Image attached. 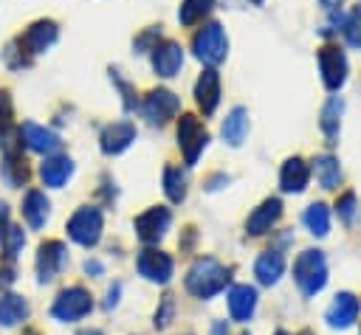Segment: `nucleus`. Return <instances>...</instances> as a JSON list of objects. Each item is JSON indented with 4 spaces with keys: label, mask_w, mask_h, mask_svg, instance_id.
Masks as SVG:
<instances>
[{
    "label": "nucleus",
    "mask_w": 361,
    "mask_h": 335,
    "mask_svg": "<svg viewBox=\"0 0 361 335\" xmlns=\"http://www.w3.org/2000/svg\"><path fill=\"white\" fill-rule=\"evenodd\" d=\"M228 282H231V267H226L214 256H197L189 265L186 276H183L186 293L195 296V298H200V301H209L217 293H223Z\"/></svg>",
    "instance_id": "f257e3e1"
},
{
    "label": "nucleus",
    "mask_w": 361,
    "mask_h": 335,
    "mask_svg": "<svg viewBox=\"0 0 361 335\" xmlns=\"http://www.w3.org/2000/svg\"><path fill=\"white\" fill-rule=\"evenodd\" d=\"M327 256L319 248H305L293 259V284L305 298H316L327 287Z\"/></svg>",
    "instance_id": "f03ea898"
},
{
    "label": "nucleus",
    "mask_w": 361,
    "mask_h": 335,
    "mask_svg": "<svg viewBox=\"0 0 361 335\" xmlns=\"http://www.w3.org/2000/svg\"><path fill=\"white\" fill-rule=\"evenodd\" d=\"M93 312V296L85 284H68L56 293L51 304V318L59 324H76L85 321Z\"/></svg>",
    "instance_id": "7ed1b4c3"
},
{
    "label": "nucleus",
    "mask_w": 361,
    "mask_h": 335,
    "mask_svg": "<svg viewBox=\"0 0 361 335\" xmlns=\"http://www.w3.org/2000/svg\"><path fill=\"white\" fill-rule=\"evenodd\" d=\"M68 236L82 248H96L104 231V214L99 206H79L65 222Z\"/></svg>",
    "instance_id": "20e7f679"
},
{
    "label": "nucleus",
    "mask_w": 361,
    "mask_h": 335,
    "mask_svg": "<svg viewBox=\"0 0 361 335\" xmlns=\"http://www.w3.org/2000/svg\"><path fill=\"white\" fill-rule=\"evenodd\" d=\"M192 51H195V56H197L203 65H209V68L220 65V62L226 59V51H228V37H226L223 25H220V23H206V25H200V28L195 31V37H192Z\"/></svg>",
    "instance_id": "39448f33"
},
{
    "label": "nucleus",
    "mask_w": 361,
    "mask_h": 335,
    "mask_svg": "<svg viewBox=\"0 0 361 335\" xmlns=\"http://www.w3.org/2000/svg\"><path fill=\"white\" fill-rule=\"evenodd\" d=\"M206 144H209V132H206L203 121L197 115H192V113H183L180 121H178V146L183 152L186 166L197 163V158L206 149Z\"/></svg>",
    "instance_id": "423d86ee"
},
{
    "label": "nucleus",
    "mask_w": 361,
    "mask_h": 335,
    "mask_svg": "<svg viewBox=\"0 0 361 335\" xmlns=\"http://www.w3.org/2000/svg\"><path fill=\"white\" fill-rule=\"evenodd\" d=\"M133 228H135V236L152 248L155 242H161L166 236V231L172 228V211L166 206H149L147 211H141L135 220H133Z\"/></svg>",
    "instance_id": "0eeeda50"
},
{
    "label": "nucleus",
    "mask_w": 361,
    "mask_h": 335,
    "mask_svg": "<svg viewBox=\"0 0 361 335\" xmlns=\"http://www.w3.org/2000/svg\"><path fill=\"white\" fill-rule=\"evenodd\" d=\"M68 265V248L62 239H45L37 248V259H34V270H37V282L39 284H51Z\"/></svg>",
    "instance_id": "6e6552de"
},
{
    "label": "nucleus",
    "mask_w": 361,
    "mask_h": 335,
    "mask_svg": "<svg viewBox=\"0 0 361 335\" xmlns=\"http://www.w3.org/2000/svg\"><path fill=\"white\" fill-rule=\"evenodd\" d=\"M135 270L152 284H169L175 276V259L161 248H144L135 256Z\"/></svg>",
    "instance_id": "1a4fd4ad"
},
{
    "label": "nucleus",
    "mask_w": 361,
    "mask_h": 335,
    "mask_svg": "<svg viewBox=\"0 0 361 335\" xmlns=\"http://www.w3.org/2000/svg\"><path fill=\"white\" fill-rule=\"evenodd\" d=\"M316 62H319V73L327 90H338L347 82L350 65H347V53L338 45H322L316 53Z\"/></svg>",
    "instance_id": "9d476101"
},
{
    "label": "nucleus",
    "mask_w": 361,
    "mask_h": 335,
    "mask_svg": "<svg viewBox=\"0 0 361 335\" xmlns=\"http://www.w3.org/2000/svg\"><path fill=\"white\" fill-rule=\"evenodd\" d=\"M178 110H180V99L166 87L149 90L144 96V101H141V115L149 124H166L172 115H178Z\"/></svg>",
    "instance_id": "9b49d317"
},
{
    "label": "nucleus",
    "mask_w": 361,
    "mask_h": 335,
    "mask_svg": "<svg viewBox=\"0 0 361 335\" xmlns=\"http://www.w3.org/2000/svg\"><path fill=\"white\" fill-rule=\"evenodd\" d=\"M358 312H361V298L350 290H341L333 296V301L327 304L324 310V321L330 329H347L358 321Z\"/></svg>",
    "instance_id": "f8f14e48"
},
{
    "label": "nucleus",
    "mask_w": 361,
    "mask_h": 335,
    "mask_svg": "<svg viewBox=\"0 0 361 335\" xmlns=\"http://www.w3.org/2000/svg\"><path fill=\"white\" fill-rule=\"evenodd\" d=\"M257 304H259V296H257V287L254 284H231L228 293H226V307H228V315L231 321L237 324H248L257 312Z\"/></svg>",
    "instance_id": "ddd939ff"
},
{
    "label": "nucleus",
    "mask_w": 361,
    "mask_h": 335,
    "mask_svg": "<svg viewBox=\"0 0 361 335\" xmlns=\"http://www.w3.org/2000/svg\"><path fill=\"white\" fill-rule=\"evenodd\" d=\"M56 37H59V31H56V23L54 20H37V23H31L25 28V34L17 37V42H20V48L28 56H34V53L48 51L56 42Z\"/></svg>",
    "instance_id": "4468645a"
},
{
    "label": "nucleus",
    "mask_w": 361,
    "mask_h": 335,
    "mask_svg": "<svg viewBox=\"0 0 361 335\" xmlns=\"http://www.w3.org/2000/svg\"><path fill=\"white\" fill-rule=\"evenodd\" d=\"M20 144L28 146L31 152H42V155H56V149L62 146L59 135L37 121H23L20 124Z\"/></svg>",
    "instance_id": "2eb2a0df"
},
{
    "label": "nucleus",
    "mask_w": 361,
    "mask_h": 335,
    "mask_svg": "<svg viewBox=\"0 0 361 335\" xmlns=\"http://www.w3.org/2000/svg\"><path fill=\"white\" fill-rule=\"evenodd\" d=\"M282 217V200L279 197H268L262 200L245 220V234L248 236H265Z\"/></svg>",
    "instance_id": "dca6fc26"
},
{
    "label": "nucleus",
    "mask_w": 361,
    "mask_h": 335,
    "mask_svg": "<svg viewBox=\"0 0 361 335\" xmlns=\"http://www.w3.org/2000/svg\"><path fill=\"white\" fill-rule=\"evenodd\" d=\"M183 65V48L175 39H164L152 48V70L161 79H172Z\"/></svg>",
    "instance_id": "f3484780"
},
{
    "label": "nucleus",
    "mask_w": 361,
    "mask_h": 335,
    "mask_svg": "<svg viewBox=\"0 0 361 335\" xmlns=\"http://www.w3.org/2000/svg\"><path fill=\"white\" fill-rule=\"evenodd\" d=\"M135 124L133 121H113L102 129L99 135V146L104 155H121L133 141H135Z\"/></svg>",
    "instance_id": "a211bd4d"
},
{
    "label": "nucleus",
    "mask_w": 361,
    "mask_h": 335,
    "mask_svg": "<svg viewBox=\"0 0 361 335\" xmlns=\"http://www.w3.org/2000/svg\"><path fill=\"white\" fill-rule=\"evenodd\" d=\"M20 214H23V220L28 222V228L39 231V228H45V222H48V217H51V200L45 197L42 189H28V191L23 194Z\"/></svg>",
    "instance_id": "6ab92c4d"
},
{
    "label": "nucleus",
    "mask_w": 361,
    "mask_h": 335,
    "mask_svg": "<svg viewBox=\"0 0 361 335\" xmlns=\"http://www.w3.org/2000/svg\"><path fill=\"white\" fill-rule=\"evenodd\" d=\"M195 101L203 115H212L220 104V76L214 68H206L195 82Z\"/></svg>",
    "instance_id": "aec40b11"
},
{
    "label": "nucleus",
    "mask_w": 361,
    "mask_h": 335,
    "mask_svg": "<svg viewBox=\"0 0 361 335\" xmlns=\"http://www.w3.org/2000/svg\"><path fill=\"white\" fill-rule=\"evenodd\" d=\"M282 273H285V256H282V251L268 248V251H262V253L257 256V262H254V276H257V282H259L262 287H274V284L282 279Z\"/></svg>",
    "instance_id": "412c9836"
},
{
    "label": "nucleus",
    "mask_w": 361,
    "mask_h": 335,
    "mask_svg": "<svg viewBox=\"0 0 361 335\" xmlns=\"http://www.w3.org/2000/svg\"><path fill=\"white\" fill-rule=\"evenodd\" d=\"M73 175V160L68 155H48L39 163V180L48 189H62Z\"/></svg>",
    "instance_id": "4be33fe9"
},
{
    "label": "nucleus",
    "mask_w": 361,
    "mask_h": 335,
    "mask_svg": "<svg viewBox=\"0 0 361 335\" xmlns=\"http://www.w3.org/2000/svg\"><path fill=\"white\" fill-rule=\"evenodd\" d=\"M310 180V166L302 158H288L279 169V186L288 194H302Z\"/></svg>",
    "instance_id": "5701e85b"
},
{
    "label": "nucleus",
    "mask_w": 361,
    "mask_h": 335,
    "mask_svg": "<svg viewBox=\"0 0 361 335\" xmlns=\"http://www.w3.org/2000/svg\"><path fill=\"white\" fill-rule=\"evenodd\" d=\"M310 172H313L316 183H319L324 191L338 189V180H341L338 158H333V155H316V158L310 160Z\"/></svg>",
    "instance_id": "b1692460"
},
{
    "label": "nucleus",
    "mask_w": 361,
    "mask_h": 335,
    "mask_svg": "<svg viewBox=\"0 0 361 335\" xmlns=\"http://www.w3.org/2000/svg\"><path fill=\"white\" fill-rule=\"evenodd\" d=\"M31 307L23 296L17 293H3L0 296V327H17L23 321H28Z\"/></svg>",
    "instance_id": "393cba45"
},
{
    "label": "nucleus",
    "mask_w": 361,
    "mask_h": 335,
    "mask_svg": "<svg viewBox=\"0 0 361 335\" xmlns=\"http://www.w3.org/2000/svg\"><path fill=\"white\" fill-rule=\"evenodd\" d=\"M341 113H344V101L338 99V96H330L327 101H324V107H322V118H319V127H322V132L327 135V144L330 146H336L338 141V127H341Z\"/></svg>",
    "instance_id": "a878e982"
},
{
    "label": "nucleus",
    "mask_w": 361,
    "mask_h": 335,
    "mask_svg": "<svg viewBox=\"0 0 361 335\" xmlns=\"http://www.w3.org/2000/svg\"><path fill=\"white\" fill-rule=\"evenodd\" d=\"M220 132H223V138H226L228 146H240V144L245 141V135H248V113H245L243 107H234V110L223 118Z\"/></svg>",
    "instance_id": "bb28decb"
},
{
    "label": "nucleus",
    "mask_w": 361,
    "mask_h": 335,
    "mask_svg": "<svg viewBox=\"0 0 361 335\" xmlns=\"http://www.w3.org/2000/svg\"><path fill=\"white\" fill-rule=\"evenodd\" d=\"M0 175L3 180L11 186V189H20L28 183V166H25V158L17 152V149H8L6 158H3V166H0Z\"/></svg>",
    "instance_id": "cd10ccee"
},
{
    "label": "nucleus",
    "mask_w": 361,
    "mask_h": 335,
    "mask_svg": "<svg viewBox=\"0 0 361 335\" xmlns=\"http://www.w3.org/2000/svg\"><path fill=\"white\" fill-rule=\"evenodd\" d=\"M302 222L313 236H327L330 234V208L324 203H310L302 214Z\"/></svg>",
    "instance_id": "c85d7f7f"
},
{
    "label": "nucleus",
    "mask_w": 361,
    "mask_h": 335,
    "mask_svg": "<svg viewBox=\"0 0 361 335\" xmlns=\"http://www.w3.org/2000/svg\"><path fill=\"white\" fill-rule=\"evenodd\" d=\"M164 194L172 203H183L186 200V175L180 172V166H166L164 169Z\"/></svg>",
    "instance_id": "c756f323"
},
{
    "label": "nucleus",
    "mask_w": 361,
    "mask_h": 335,
    "mask_svg": "<svg viewBox=\"0 0 361 335\" xmlns=\"http://www.w3.org/2000/svg\"><path fill=\"white\" fill-rule=\"evenodd\" d=\"M212 8H214V0H183L180 8H178V20H180V25H195Z\"/></svg>",
    "instance_id": "7c9ffc66"
},
{
    "label": "nucleus",
    "mask_w": 361,
    "mask_h": 335,
    "mask_svg": "<svg viewBox=\"0 0 361 335\" xmlns=\"http://www.w3.org/2000/svg\"><path fill=\"white\" fill-rule=\"evenodd\" d=\"M0 248H3V259H6V262H14V259L23 253V248H25V234H23V228H20V225H8L6 234L0 236Z\"/></svg>",
    "instance_id": "2f4dec72"
},
{
    "label": "nucleus",
    "mask_w": 361,
    "mask_h": 335,
    "mask_svg": "<svg viewBox=\"0 0 361 335\" xmlns=\"http://www.w3.org/2000/svg\"><path fill=\"white\" fill-rule=\"evenodd\" d=\"M336 214H338V220L344 222V225H353L355 222V214H358V197H355V191H341L338 197H336Z\"/></svg>",
    "instance_id": "473e14b6"
},
{
    "label": "nucleus",
    "mask_w": 361,
    "mask_h": 335,
    "mask_svg": "<svg viewBox=\"0 0 361 335\" xmlns=\"http://www.w3.org/2000/svg\"><path fill=\"white\" fill-rule=\"evenodd\" d=\"M172 321H175V296L166 293V296H161V301H158V307L152 312V327L155 329H166Z\"/></svg>",
    "instance_id": "72a5a7b5"
},
{
    "label": "nucleus",
    "mask_w": 361,
    "mask_h": 335,
    "mask_svg": "<svg viewBox=\"0 0 361 335\" xmlns=\"http://www.w3.org/2000/svg\"><path fill=\"white\" fill-rule=\"evenodd\" d=\"M341 31H344V37H347L350 45H361V6H355V8L347 14Z\"/></svg>",
    "instance_id": "f704fd0d"
},
{
    "label": "nucleus",
    "mask_w": 361,
    "mask_h": 335,
    "mask_svg": "<svg viewBox=\"0 0 361 335\" xmlns=\"http://www.w3.org/2000/svg\"><path fill=\"white\" fill-rule=\"evenodd\" d=\"M11 99H8V90H0V144L8 141V129H11Z\"/></svg>",
    "instance_id": "c9c22d12"
},
{
    "label": "nucleus",
    "mask_w": 361,
    "mask_h": 335,
    "mask_svg": "<svg viewBox=\"0 0 361 335\" xmlns=\"http://www.w3.org/2000/svg\"><path fill=\"white\" fill-rule=\"evenodd\" d=\"M110 79L116 82V87H118V93H121V99H124V107H127V110H130V107H135V99H133V96H135V90H133V87L118 76V70H110Z\"/></svg>",
    "instance_id": "e433bc0d"
},
{
    "label": "nucleus",
    "mask_w": 361,
    "mask_h": 335,
    "mask_svg": "<svg viewBox=\"0 0 361 335\" xmlns=\"http://www.w3.org/2000/svg\"><path fill=\"white\" fill-rule=\"evenodd\" d=\"M158 37H161V31H158V28H149V31H144V34L135 39V51H138V53H147V51H152V48L158 45Z\"/></svg>",
    "instance_id": "4c0bfd02"
},
{
    "label": "nucleus",
    "mask_w": 361,
    "mask_h": 335,
    "mask_svg": "<svg viewBox=\"0 0 361 335\" xmlns=\"http://www.w3.org/2000/svg\"><path fill=\"white\" fill-rule=\"evenodd\" d=\"M14 282H17V267H14V262H3V265H0V290H8Z\"/></svg>",
    "instance_id": "58836bf2"
},
{
    "label": "nucleus",
    "mask_w": 361,
    "mask_h": 335,
    "mask_svg": "<svg viewBox=\"0 0 361 335\" xmlns=\"http://www.w3.org/2000/svg\"><path fill=\"white\" fill-rule=\"evenodd\" d=\"M118 296H121V282H116V284H110V287H107V298H104V310H113V307L118 304Z\"/></svg>",
    "instance_id": "ea45409f"
},
{
    "label": "nucleus",
    "mask_w": 361,
    "mask_h": 335,
    "mask_svg": "<svg viewBox=\"0 0 361 335\" xmlns=\"http://www.w3.org/2000/svg\"><path fill=\"white\" fill-rule=\"evenodd\" d=\"M82 270L87 273V276H104V265L99 262V259H85V265H82Z\"/></svg>",
    "instance_id": "a19ab883"
},
{
    "label": "nucleus",
    "mask_w": 361,
    "mask_h": 335,
    "mask_svg": "<svg viewBox=\"0 0 361 335\" xmlns=\"http://www.w3.org/2000/svg\"><path fill=\"white\" fill-rule=\"evenodd\" d=\"M6 228H8V206L0 200V236L6 234Z\"/></svg>",
    "instance_id": "79ce46f5"
},
{
    "label": "nucleus",
    "mask_w": 361,
    "mask_h": 335,
    "mask_svg": "<svg viewBox=\"0 0 361 335\" xmlns=\"http://www.w3.org/2000/svg\"><path fill=\"white\" fill-rule=\"evenodd\" d=\"M209 335H228V324H226V321H212Z\"/></svg>",
    "instance_id": "37998d69"
},
{
    "label": "nucleus",
    "mask_w": 361,
    "mask_h": 335,
    "mask_svg": "<svg viewBox=\"0 0 361 335\" xmlns=\"http://www.w3.org/2000/svg\"><path fill=\"white\" fill-rule=\"evenodd\" d=\"M76 335H104L102 329H96V327H85V329H79Z\"/></svg>",
    "instance_id": "c03bdc74"
},
{
    "label": "nucleus",
    "mask_w": 361,
    "mask_h": 335,
    "mask_svg": "<svg viewBox=\"0 0 361 335\" xmlns=\"http://www.w3.org/2000/svg\"><path fill=\"white\" fill-rule=\"evenodd\" d=\"M319 3H322L324 8H336V6H341L344 0H319Z\"/></svg>",
    "instance_id": "a18cd8bd"
},
{
    "label": "nucleus",
    "mask_w": 361,
    "mask_h": 335,
    "mask_svg": "<svg viewBox=\"0 0 361 335\" xmlns=\"http://www.w3.org/2000/svg\"><path fill=\"white\" fill-rule=\"evenodd\" d=\"M23 335H42V332H37V329H25Z\"/></svg>",
    "instance_id": "49530a36"
},
{
    "label": "nucleus",
    "mask_w": 361,
    "mask_h": 335,
    "mask_svg": "<svg viewBox=\"0 0 361 335\" xmlns=\"http://www.w3.org/2000/svg\"><path fill=\"white\" fill-rule=\"evenodd\" d=\"M274 335H290V332H288V329H276Z\"/></svg>",
    "instance_id": "de8ad7c7"
},
{
    "label": "nucleus",
    "mask_w": 361,
    "mask_h": 335,
    "mask_svg": "<svg viewBox=\"0 0 361 335\" xmlns=\"http://www.w3.org/2000/svg\"><path fill=\"white\" fill-rule=\"evenodd\" d=\"M299 335H313V332H310V329H302V332H299Z\"/></svg>",
    "instance_id": "09e8293b"
},
{
    "label": "nucleus",
    "mask_w": 361,
    "mask_h": 335,
    "mask_svg": "<svg viewBox=\"0 0 361 335\" xmlns=\"http://www.w3.org/2000/svg\"><path fill=\"white\" fill-rule=\"evenodd\" d=\"M251 3H257V6H259V3H262V0H251Z\"/></svg>",
    "instance_id": "8fccbe9b"
},
{
    "label": "nucleus",
    "mask_w": 361,
    "mask_h": 335,
    "mask_svg": "<svg viewBox=\"0 0 361 335\" xmlns=\"http://www.w3.org/2000/svg\"><path fill=\"white\" fill-rule=\"evenodd\" d=\"M358 335H361V327H358Z\"/></svg>",
    "instance_id": "3c124183"
}]
</instances>
